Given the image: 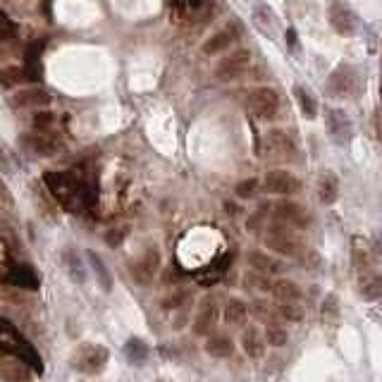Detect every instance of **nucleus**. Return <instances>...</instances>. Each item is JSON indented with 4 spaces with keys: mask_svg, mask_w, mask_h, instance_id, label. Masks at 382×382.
<instances>
[{
    "mask_svg": "<svg viewBox=\"0 0 382 382\" xmlns=\"http://www.w3.org/2000/svg\"><path fill=\"white\" fill-rule=\"evenodd\" d=\"M0 349H3L5 356H15V359L24 361L36 375L43 373L41 354L36 352V347L29 340H24L20 335V330H17L8 318L3 321V332H0Z\"/></svg>",
    "mask_w": 382,
    "mask_h": 382,
    "instance_id": "nucleus-1",
    "label": "nucleus"
},
{
    "mask_svg": "<svg viewBox=\"0 0 382 382\" xmlns=\"http://www.w3.org/2000/svg\"><path fill=\"white\" fill-rule=\"evenodd\" d=\"M265 244H268V249L277 251L280 256H290V258H297V256L304 253V244L297 237V232L292 229V225H287L282 220L268 229Z\"/></svg>",
    "mask_w": 382,
    "mask_h": 382,
    "instance_id": "nucleus-2",
    "label": "nucleus"
},
{
    "mask_svg": "<svg viewBox=\"0 0 382 382\" xmlns=\"http://www.w3.org/2000/svg\"><path fill=\"white\" fill-rule=\"evenodd\" d=\"M108 359L110 354L103 344H84V347H79L77 354L72 356V368L86 375H98L105 371Z\"/></svg>",
    "mask_w": 382,
    "mask_h": 382,
    "instance_id": "nucleus-3",
    "label": "nucleus"
},
{
    "mask_svg": "<svg viewBox=\"0 0 382 382\" xmlns=\"http://www.w3.org/2000/svg\"><path fill=\"white\" fill-rule=\"evenodd\" d=\"M249 65H251V51L237 48V51H232L229 55H225V58L217 62L215 77L220 81H232V79L241 77V74L249 70Z\"/></svg>",
    "mask_w": 382,
    "mask_h": 382,
    "instance_id": "nucleus-4",
    "label": "nucleus"
},
{
    "mask_svg": "<svg viewBox=\"0 0 382 382\" xmlns=\"http://www.w3.org/2000/svg\"><path fill=\"white\" fill-rule=\"evenodd\" d=\"M246 108H249L251 115L261 117V120H270V117L280 108V98H277V93H275L273 89L261 86V89H253L246 96Z\"/></svg>",
    "mask_w": 382,
    "mask_h": 382,
    "instance_id": "nucleus-5",
    "label": "nucleus"
},
{
    "mask_svg": "<svg viewBox=\"0 0 382 382\" xmlns=\"http://www.w3.org/2000/svg\"><path fill=\"white\" fill-rule=\"evenodd\" d=\"M3 282L5 285H12L17 287V290H39L41 280L39 275H36V270L31 265H27V263H17V265H12L8 273H3Z\"/></svg>",
    "mask_w": 382,
    "mask_h": 382,
    "instance_id": "nucleus-6",
    "label": "nucleus"
},
{
    "mask_svg": "<svg viewBox=\"0 0 382 382\" xmlns=\"http://www.w3.org/2000/svg\"><path fill=\"white\" fill-rule=\"evenodd\" d=\"M330 24L335 27L337 34L352 36V34H356V29H359V17H356V12L349 8V5L332 3V8H330Z\"/></svg>",
    "mask_w": 382,
    "mask_h": 382,
    "instance_id": "nucleus-7",
    "label": "nucleus"
},
{
    "mask_svg": "<svg viewBox=\"0 0 382 382\" xmlns=\"http://www.w3.org/2000/svg\"><path fill=\"white\" fill-rule=\"evenodd\" d=\"M263 189L268 193H277V196H290L299 189V179L287 170H273L263 179Z\"/></svg>",
    "mask_w": 382,
    "mask_h": 382,
    "instance_id": "nucleus-8",
    "label": "nucleus"
},
{
    "mask_svg": "<svg viewBox=\"0 0 382 382\" xmlns=\"http://www.w3.org/2000/svg\"><path fill=\"white\" fill-rule=\"evenodd\" d=\"M158 268H160L158 249H146V253L141 256V261L131 265V275H134V280L139 282V285H148V282L153 280V275L158 273Z\"/></svg>",
    "mask_w": 382,
    "mask_h": 382,
    "instance_id": "nucleus-9",
    "label": "nucleus"
},
{
    "mask_svg": "<svg viewBox=\"0 0 382 382\" xmlns=\"http://www.w3.org/2000/svg\"><path fill=\"white\" fill-rule=\"evenodd\" d=\"M328 134L337 143H347L352 139V120L344 110H330L328 112Z\"/></svg>",
    "mask_w": 382,
    "mask_h": 382,
    "instance_id": "nucleus-10",
    "label": "nucleus"
},
{
    "mask_svg": "<svg viewBox=\"0 0 382 382\" xmlns=\"http://www.w3.org/2000/svg\"><path fill=\"white\" fill-rule=\"evenodd\" d=\"M215 323H217V306H215V302L205 299L196 313V318H193V335L208 337L210 330L215 328Z\"/></svg>",
    "mask_w": 382,
    "mask_h": 382,
    "instance_id": "nucleus-11",
    "label": "nucleus"
},
{
    "mask_svg": "<svg viewBox=\"0 0 382 382\" xmlns=\"http://www.w3.org/2000/svg\"><path fill=\"white\" fill-rule=\"evenodd\" d=\"M268 340L258 328H246L241 332V349L249 359H263L265 356Z\"/></svg>",
    "mask_w": 382,
    "mask_h": 382,
    "instance_id": "nucleus-12",
    "label": "nucleus"
},
{
    "mask_svg": "<svg viewBox=\"0 0 382 382\" xmlns=\"http://www.w3.org/2000/svg\"><path fill=\"white\" fill-rule=\"evenodd\" d=\"M0 378L5 382H31V368L24 361L10 356L0 363Z\"/></svg>",
    "mask_w": 382,
    "mask_h": 382,
    "instance_id": "nucleus-13",
    "label": "nucleus"
},
{
    "mask_svg": "<svg viewBox=\"0 0 382 382\" xmlns=\"http://www.w3.org/2000/svg\"><path fill=\"white\" fill-rule=\"evenodd\" d=\"M275 215H277V220L294 225V227H309V213L294 201H282L277 210H275Z\"/></svg>",
    "mask_w": 382,
    "mask_h": 382,
    "instance_id": "nucleus-14",
    "label": "nucleus"
},
{
    "mask_svg": "<svg viewBox=\"0 0 382 382\" xmlns=\"http://www.w3.org/2000/svg\"><path fill=\"white\" fill-rule=\"evenodd\" d=\"M12 105H17V108H43V105H48V93L43 89H20L12 93Z\"/></svg>",
    "mask_w": 382,
    "mask_h": 382,
    "instance_id": "nucleus-15",
    "label": "nucleus"
},
{
    "mask_svg": "<svg viewBox=\"0 0 382 382\" xmlns=\"http://www.w3.org/2000/svg\"><path fill=\"white\" fill-rule=\"evenodd\" d=\"M234 39H237L234 29L225 27L220 31H215V34H213L210 39L203 43V53L205 55H217V53H222V51H229V46L234 43Z\"/></svg>",
    "mask_w": 382,
    "mask_h": 382,
    "instance_id": "nucleus-16",
    "label": "nucleus"
},
{
    "mask_svg": "<svg viewBox=\"0 0 382 382\" xmlns=\"http://www.w3.org/2000/svg\"><path fill=\"white\" fill-rule=\"evenodd\" d=\"M203 349L213 359H229V356L234 354V342H232V337L227 335H208Z\"/></svg>",
    "mask_w": 382,
    "mask_h": 382,
    "instance_id": "nucleus-17",
    "label": "nucleus"
},
{
    "mask_svg": "<svg viewBox=\"0 0 382 382\" xmlns=\"http://www.w3.org/2000/svg\"><path fill=\"white\" fill-rule=\"evenodd\" d=\"M222 318H225V323L232 325V328H241V325L246 323V318H249V306H246V302H241V299L232 297L229 302L225 304Z\"/></svg>",
    "mask_w": 382,
    "mask_h": 382,
    "instance_id": "nucleus-18",
    "label": "nucleus"
},
{
    "mask_svg": "<svg viewBox=\"0 0 382 382\" xmlns=\"http://www.w3.org/2000/svg\"><path fill=\"white\" fill-rule=\"evenodd\" d=\"M340 196V179L335 177L332 172H323L321 179H318V198L325 205H332Z\"/></svg>",
    "mask_w": 382,
    "mask_h": 382,
    "instance_id": "nucleus-19",
    "label": "nucleus"
},
{
    "mask_svg": "<svg viewBox=\"0 0 382 382\" xmlns=\"http://www.w3.org/2000/svg\"><path fill=\"white\" fill-rule=\"evenodd\" d=\"M124 356H127L129 363L134 366H143L151 356V347L141 340V337H129L127 344H124Z\"/></svg>",
    "mask_w": 382,
    "mask_h": 382,
    "instance_id": "nucleus-20",
    "label": "nucleus"
},
{
    "mask_svg": "<svg viewBox=\"0 0 382 382\" xmlns=\"http://www.w3.org/2000/svg\"><path fill=\"white\" fill-rule=\"evenodd\" d=\"M359 294L366 302H378L382 297V275L378 273H366L359 280Z\"/></svg>",
    "mask_w": 382,
    "mask_h": 382,
    "instance_id": "nucleus-21",
    "label": "nucleus"
},
{
    "mask_svg": "<svg viewBox=\"0 0 382 382\" xmlns=\"http://www.w3.org/2000/svg\"><path fill=\"white\" fill-rule=\"evenodd\" d=\"M249 265L253 268V270L258 273H265V275H277L282 270V263L277 258H273V256L263 253V251H251L246 256Z\"/></svg>",
    "mask_w": 382,
    "mask_h": 382,
    "instance_id": "nucleus-22",
    "label": "nucleus"
},
{
    "mask_svg": "<svg viewBox=\"0 0 382 382\" xmlns=\"http://www.w3.org/2000/svg\"><path fill=\"white\" fill-rule=\"evenodd\" d=\"M268 148H270V153L277 155L280 160L294 158V143L290 136L282 134V131H270V136H268Z\"/></svg>",
    "mask_w": 382,
    "mask_h": 382,
    "instance_id": "nucleus-23",
    "label": "nucleus"
},
{
    "mask_svg": "<svg viewBox=\"0 0 382 382\" xmlns=\"http://www.w3.org/2000/svg\"><path fill=\"white\" fill-rule=\"evenodd\" d=\"M340 316H342L340 299H337L335 294H328V297H325V302H323V306H321L323 323L328 325V328H337V325H340Z\"/></svg>",
    "mask_w": 382,
    "mask_h": 382,
    "instance_id": "nucleus-24",
    "label": "nucleus"
},
{
    "mask_svg": "<svg viewBox=\"0 0 382 382\" xmlns=\"http://www.w3.org/2000/svg\"><path fill=\"white\" fill-rule=\"evenodd\" d=\"M273 297L277 302H302V290L292 280H277L273 285Z\"/></svg>",
    "mask_w": 382,
    "mask_h": 382,
    "instance_id": "nucleus-25",
    "label": "nucleus"
},
{
    "mask_svg": "<svg viewBox=\"0 0 382 382\" xmlns=\"http://www.w3.org/2000/svg\"><path fill=\"white\" fill-rule=\"evenodd\" d=\"M277 316L287 323H302L304 306L302 302H277Z\"/></svg>",
    "mask_w": 382,
    "mask_h": 382,
    "instance_id": "nucleus-26",
    "label": "nucleus"
},
{
    "mask_svg": "<svg viewBox=\"0 0 382 382\" xmlns=\"http://www.w3.org/2000/svg\"><path fill=\"white\" fill-rule=\"evenodd\" d=\"M29 148L34 153H39V155H53L55 151H60V141H55L51 139V136H46V134H39V136H34V139H29Z\"/></svg>",
    "mask_w": 382,
    "mask_h": 382,
    "instance_id": "nucleus-27",
    "label": "nucleus"
},
{
    "mask_svg": "<svg viewBox=\"0 0 382 382\" xmlns=\"http://www.w3.org/2000/svg\"><path fill=\"white\" fill-rule=\"evenodd\" d=\"M294 93H297V101L302 105V112L309 117V120H313V117L318 115V101L313 98V93L306 89V86H297Z\"/></svg>",
    "mask_w": 382,
    "mask_h": 382,
    "instance_id": "nucleus-28",
    "label": "nucleus"
},
{
    "mask_svg": "<svg viewBox=\"0 0 382 382\" xmlns=\"http://www.w3.org/2000/svg\"><path fill=\"white\" fill-rule=\"evenodd\" d=\"M227 256L225 258H220L217 263H213V268H205L203 273H198L196 275V280H198V285H203V287H208V285H215L217 280L222 277V273H225V268H227Z\"/></svg>",
    "mask_w": 382,
    "mask_h": 382,
    "instance_id": "nucleus-29",
    "label": "nucleus"
},
{
    "mask_svg": "<svg viewBox=\"0 0 382 382\" xmlns=\"http://www.w3.org/2000/svg\"><path fill=\"white\" fill-rule=\"evenodd\" d=\"M265 340L270 347H285V344L290 342V335H287V330L282 328L280 323H268L265 325Z\"/></svg>",
    "mask_w": 382,
    "mask_h": 382,
    "instance_id": "nucleus-30",
    "label": "nucleus"
},
{
    "mask_svg": "<svg viewBox=\"0 0 382 382\" xmlns=\"http://www.w3.org/2000/svg\"><path fill=\"white\" fill-rule=\"evenodd\" d=\"M89 261H91V268H93V270H96V275H98V282H101V287H103L105 292H110V290H112V280H110V273L105 270L101 256H96L93 251H89Z\"/></svg>",
    "mask_w": 382,
    "mask_h": 382,
    "instance_id": "nucleus-31",
    "label": "nucleus"
},
{
    "mask_svg": "<svg viewBox=\"0 0 382 382\" xmlns=\"http://www.w3.org/2000/svg\"><path fill=\"white\" fill-rule=\"evenodd\" d=\"M246 285H251L253 290H258V292H273V285H275V282H270V277H268L265 273L253 270V273H249V275H246Z\"/></svg>",
    "mask_w": 382,
    "mask_h": 382,
    "instance_id": "nucleus-32",
    "label": "nucleus"
},
{
    "mask_svg": "<svg viewBox=\"0 0 382 382\" xmlns=\"http://www.w3.org/2000/svg\"><path fill=\"white\" fill-rule=\"evenodd\" d=\"M189 299H191V294L186 292V290H179V292H174V294H170V297L162 302V309L165 311H177V309H181V306H186L189 304Z\"/></svg>",
    "mask_w": 382,
    "mask_h": 382,
    "instance_id": "nucleus-33",
    "label": "nucleus"
},
{
    "mask_svg": "<svg viewBox=\"0 0 382 382\" xmlns=\"http://www.w3.org/2000/svg\"><path fill=\"white\" fill-rule=\"evenodd\" d=\"M256 189H258V181H256V179H244V181L237 184V196H239V198H251L256 193Z\"/></svg>",
    "mask_w": 382,
    "mask_h": 382,
    "instance_id": "nucleus-34",
    "label": "nucleus"
},
{
    "mask_svg": "<svg viewBox=\"0 0 382 382\" xmlns=\"http://www.w3.org/2000/svg\"><path fill=\"white\" fill-rule=\"evenodd\" d=\"M124 237H127V227L110 229L108 234H105V244H108V246H120V244L124 241Z\"/></svg>",
    "mask_w": 382,
    "mask_h": 382,
    "instance_id": "nucleus-35",
    "label": "nucleus"
},
{
    "mask_svg": "<svg viewBox=\"0 0 382 382\" xmlns=\"http://www.w3.org/2000/svg\"><path fill=\"white\" fill-rule=\"evenodd\" d=\"M20 79H22V72L17 70V67H8V70L3 72V84L8 86V89H10L12 84H15V81H20Z\"/></svg>",
    "mask_w": 382,
    "mask_h": 382,
    "instance_id": "nucleus-36",
    "label": "nucleus"
},
{
    "mask_svg": "<svg viewBox=\"0 0 382 382\" xmlns=\"http://www.w3.org/2000/svg\"><path fill=\"white\" fill-rule=\"evenodd\" d=\"M0 22H3V39H5V41L12 39V36H15V24L10 22V17L5 15V12L0 15Z\"/></svg>",
    "mask_w": 382,
    "mask_h": 382,
    "instance_id": "nucleus-37",
    "label": "nucleus"
},
{
    "mask_svg": "<svg viewBox=\"0 0 382 382\" xmlns=\"http://www.w3.org/2000/svg\"><path fill=\"white\" fill-rule=\"evenodd\" d=\"M34 124L36 129H48L46 124H51V115H48V112H39V115L34 117Z\"/></svg>",
    "mask_w": 382,
    "mask_h": 382,
    "instance_id": "nucleus-38",
    "label": "nucleus"
},
{
    "mask_svg": "<svg viewBox=\"0 0 382 382\" xmlns=\"http://www.w3.org/2000/svg\"><path fill=\"white\" fill-rule=\"evenodd\" d=\"M179 3H184V5H196V3H201V0H179Z\"/></svg>",
    "mask_w": 382,
    "mask_h": 382,
    "instance_id": "nucleus-39",
    "label": "nucleus"
},
{
    "mask_svg": "<svg viewBox=\"0 0 382 382\" xmlns=\"http://www.w3.org/2000/svg\"><path fill=\"white\" fill-rule=\"evenodd\" d=\"M160 382H165V380H160Z\"/></svg>",
    "mask_w": 382,
    "mask_h": 382,
    "instance_id": "nucleus-40",
    "label": "nucleus"
}]
</instances>
